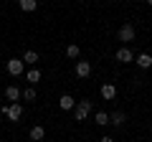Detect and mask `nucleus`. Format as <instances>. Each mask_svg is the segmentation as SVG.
I'll return each mask as SVG.
<instances>
[{"mask_svg":"<svg viewBox=\"0 0 152 142\" xmlns=\"http://www.w3.org/2000/svg\"><path fill=\"white\" fill-rule=\"evenodd\" d=\"M89 114H91V102H89V99H81V102H76L74 119H76V122H84Z\"/></svg>","mask_w":152,"mask_h":142,"instance_id":"nucleus-1","label":"nucleus"},{"mask_svg":"<svg viewBox=\"0 0 152 142\" xmlns=\"http://www.w3.org/2000/svg\"><path fill=\"white\" fill-rule=\"evenodd\" d=\"M109 117H112V124L114 127H122V124H124V119H127L124 112H114V114H109Z\"/></svg>","mask_w":152,"mask_h":142,"instance_id":"nucleus-14","label":"nucleus"},{"mask_svg":"<svg viewBox=\"0 0 152 142\" xmlns=\"http://www.w3.org/2000/svg\"><path fill=\"white\" fill-rule=\"evenodd\" d=\"M23 64H38V53H36V51H26V56H23Z\"/></svg>","mask_w":152,"mask_h":142,"instance_id":"nucleus-17","label":"nucleus"},{"mask_svg":"<svg viewBox=\"0 0 152 142\" xmlns=\"http://www.w3.org/2000/svg\"><path fill=\"white\" fill-rule=\"evenodd\" d=\"M99 142H114V140H112V137H109V135H104V137H102V140H99Z\"/></svg>","mask_w":152,"mask_h":142,"instance_id":"nucleus-19","label":"nucleus"},{"mask_svg":"<svg viewBox=\"0 0 152 142\" xmlns=\"http://www.w3.org/2000/svg\"><path fill=\"white\" fill-rule=\"evenodd\" d=\"M26 79H28V84H38V81H41V71H38V69H31V71L26 74Z\"/></svg>","mask_w":152,"mask_h":142,"instance_id":"nucleus-15","label":"nucleus"},{"mask_svg":"<svg viewBox=\"0 0 152 142\" xmlns=\"http://www.w3.org/2000/svg\"><path fill=\"white\" fill-rule=\"evenodd\" d=\"M89 74H91V64H89V61H79V64H76V76L86 79Z\"/></svg>","mask_w":152,"mask_h":142,"instance_id":"nucleus-8","label":"nucleus"},{"mask_svg":"<svg viewBox=\"0 0 152 142\" xmlns=\"http://www.w3.org/2000/svg\"><path fill=\"white\" fill-rule=\"evenodd\" d=\"M20 97H23V91H20L18 86H15V84H10V86H5V99H8L10 104H15L18 99H20Z\"/></svg>","mask_w":152,"mask_h":142,"instance_id":"nucleus-5","label":"nucleus"},{"mask_svg":"<svg viewBox=\"0 0 152 142\" xmlns=\"http://www.w3.org/2000/svg\"><path fill=\"white\" fill-rule=\"evenodd\" d=\"M99 94H102V99H107V102H112V99L117 97V86H114V84H102V89H99Z\"/></svg>","mask_w":152,"mask_h":142,"instance_id":"nucleus-6","label":"nucleus"},{"mask_svg":"<svg viewBox=\"0 0 152 142\" xmlns=\"http://www.w3.org/2000/svg\"><path fill=\"white\" fill-rule=\"evenodd\" d=\"M23 99H26V102H33V99H36V89H33V86L23 89Z\"/></svg>","mask_w":152,"mask_h":142,"instance_id":"nucleus-18","label":"nucleus"},{"mask_svg":"<svg viewBox=\"0 0 152 142\" xmlns=\"http://www.w3.org/2000/svg\"><path fill=\"white\" fill-rule=\"evenodd\" d=\"M58 107H61L64 112H71V109H76V99L69 97V94H64V97L58 99Z\"/></svg>","mask_w":152,"mask_h":142,"instance_id":"nucleus-7","label":"nucleus"},{"mask_svg":"<svg viewBox=\"0 0 152 142\" xmlns=\"http://www.w3.org/2000/svg\"><path fill=\"white\" fill-rule=\"evenodd\" d=\"M79 53H81V51H79V46H76V43L66 46V56H69V59H79Z\"/></svg>","mask_w":152,"mask_h":142,"instance_id":"nucleus-16","label":"nucleus"},{"mask_svg":"<svg viewBox=\"0 0 152 142\" xmlns=\"http://www.w3.org/2000/svg\"><path fill=\"white\" fill-rule=\"evenodd\" d=\"M94 122H96L99 127H107V124H112V117H109L107 112H96V114H94Z\"/></svg>","mask_w":152,"mask_h":142,"instance_id":"nucleus-10","label":"nucleus"},{"mask_svg":"<svg viewBox=\"0 0 152 142\" xmlns=\"http://www.w3.org/2000/svg\"><path fill=\"white\" fill-rule=\"evenodd\" d=\"M23 69H26L23 59H10V61H8V74H10V76H20Z\"/></svg>","mask_w":152,"mask_h":142,"instance_id":"nucleus-4","label":"nucleus"},{"mask_svg":"<svg viewBox=\"0 0 152 142\" xmlns=\"http://www.w3.org/2000/svg\"><path fill=\"white\" fill-rule=\"evenodd\" d=\"M117 36H119V41H124V43H129V41H134V26H129V23H124V26L119 28V33H117Z\"/></svg>","mask_w":152,"mask_h":142,"instance_id":"nucleus-3","label":"nucleus"},{"mask_svg":"<svg viewBox=\"0 0 152 142\" xmlns=\"http://www.w3.org/2000/svg\"><path fill=\"white\" fill-rule=\"evenodd\" d=\"M117 61H122V64H129V61H134V53H132L127 46H122V48L117 51Z\"/></svg>","mask_w":152,"mask_h":142,"instance_id":"nucleus-9","label":"nucleus"},{"mask_svg":"<svg viewBox=\"0 0 152 142\" xmlns=\"http://www.w3.org/2000/svg\"><path fill=\"white\" fill-rule=\"evenodd\" d=\"M18 8H20L23 13H33V10L38 8V3H36V0H20V3H18Z\"/></svg>","mask_w":152,"mask_h":142,"instance_id":"nucleus-12","label":"nucleus"},{"mask_svg":"<svg viewBox=\"0 0 152 142\" xmlns=\"http://www.w3.org/2000/svg\"><path fill=\"white\" fill-rule=\"evenodd\" d=\"M43 137H46V130H43V127H33V130H31V140H33V142H41Z\"/></svg>","mask_w":152,"mask_h":142,"instance_id":"nucleus-13","label":"nucleus"},{"mask_svg":"<svg viewBox=\"0 0 152 142\" xmlns=\"http://www.w3.org/2000/svg\"><path fill=\"white\" fill-rule=\"evenodd\" d=\"M3 114H5L10 122H18V119H20V114H23V107H20V102H15V104H8V107H3Z\"/></svg>","mask_w":152,"mask_h":142,"instance_id":"nucleus-2","label":"nucleus"},{"mask_svg":"<svg viewBox=\"0 0 152 142\" xmlns=\"http://www.w3.org/2000/svg\"><path fill=\"white\" fill-rule=\"evenodd\" d=\"M134 61H137V66H140V69H150V66H152V56H150V53H140Z\"/></svg>","mask_w":152,"mask_h":142,"instance_id":"nucleus-11","label":"nucleus"}]
</instances>
